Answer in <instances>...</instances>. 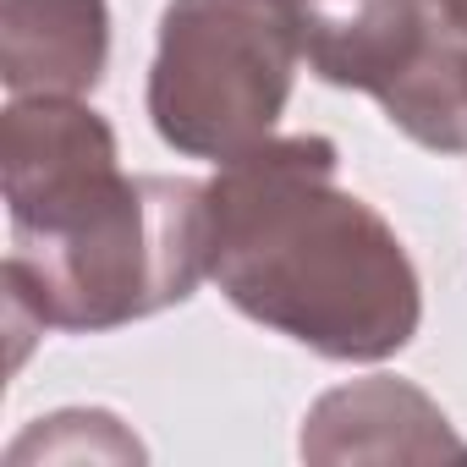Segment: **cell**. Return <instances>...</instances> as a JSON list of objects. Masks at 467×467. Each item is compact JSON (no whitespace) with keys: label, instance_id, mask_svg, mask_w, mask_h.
<instances>
[{"label":"cell","instance_id":"obj_3","mask_svg":"<svg viewBox=\"0 0 467 467\" xmlns=\"http://www.w3.org/2000/svg\"><path fill=\"white\" fill-rule=\"evenodd\" d=\"M303 67L292 0H165L149 121L187 160H237L275 138Z\"/></svg>","mask_w":467,"mask_h":467},{"label":"cell","instance_id":"obj_1","mask_svg":"<svg viewBox=\"0 0 467 467\" xmlns=\"http://www.w3.org/2000/svg\"><path fill=\"white\" fill-rule=\"evenodd\" d=\"M209 281L336 363H385L423 325L396 225L341 187V149L319 132L265 138L209 176Z\"/></svg>","mask_w":467,"mask_h":467},{"label":"cell","instance_id":"obj_2","mask_svg":"<svg viewBox=\"0 0 467 467\" xmlns=\"http://www.w3.org/2000/svg\"><path fill=\"white\" fill-rule=\"evenodd\" d=\"M209 275V182L192 176H116L67 214L12 231L6 314L12 363L28 336H99L192 297Z\"/></svg>","mask_w":467,"mask_h":467},{"label":"cell","instance_id":"obj_5","mask_svg":"<svg viewBox=\"0 0 467 467\" xmlns=\"http://www.w3.org/2000/svg\"><path fill=\"white\" fill-rule=\"evenodd\" d=\"M297 451L308 462H467V440L451 429L440 401L396 374L325 390L303 418Z\"/></svg>","mask_w":467,"mask_h":467},{"label":"cell","instance_id":"obj_7","mask_svg":"<svg viewBox=\"0 0 467 467\" xmlns=\"http://www.w3.org/2000/svg\"><path fill=\"white\" fill-rule=\"evenodd\" d=\"M34 456H45V462H78V456H143V445L110 418V412H83V407H72V412H50V418H39L17 445H12V462H34Z\"/></svg>","mask_w":467,"mask_h":467},{"label":"cell","instance_id":"obj_8","mask_svg":"<svg viewBox=\"0 0 467 467\" xmlns=\"http://www.w3.org/2000/svg\"><path fill=\"white\" fill-rule=\"evenodd\" d=\"M429 6L440 12V23H445V28H456V34L467 39V0H429Z\"/></svg>","mask_w":467,"mask_h":467},{"label":"cell","instance_id":"obj_4","mask_svg":"<svg viewBox=\"0 0 467 467\" xmlns=\"http://www.w3.org/2000/svg\"><path fill=\"white\" fill-rule=\"evenodd\" d=\"M0 176L12 231L39 225L121 176L116 132L94 105L67 94L12 99L0 121Z\"/></svg>","mask_w":467,"mask_h":467},{"label":"cell","instance_id":"obj_9","mask_svg":"<svg viewBox=\"0 0 467 467\" xmlns=\"http://www.w3.org/2000/svg\"><path fill=\"white\" fill-rule=\"evenodd\" d=\"M292 6H308V0H292Z\"/></svg>","mask_w":467,"mask_h":467},{"label":"cell","instance_id":"obj_6","mask_svg":"<svg viewBox=\"0 0 467 467\" xmlns=\"http://www.w3.org/2000/svg\"><path fill=\"white\" fill-rule=\"evenodd\" d=\"M110 61V6L105 0H0V78L12 99L99 88Z\"/></svg>","mask_w":467,"mask_h":467}]
</instances>
